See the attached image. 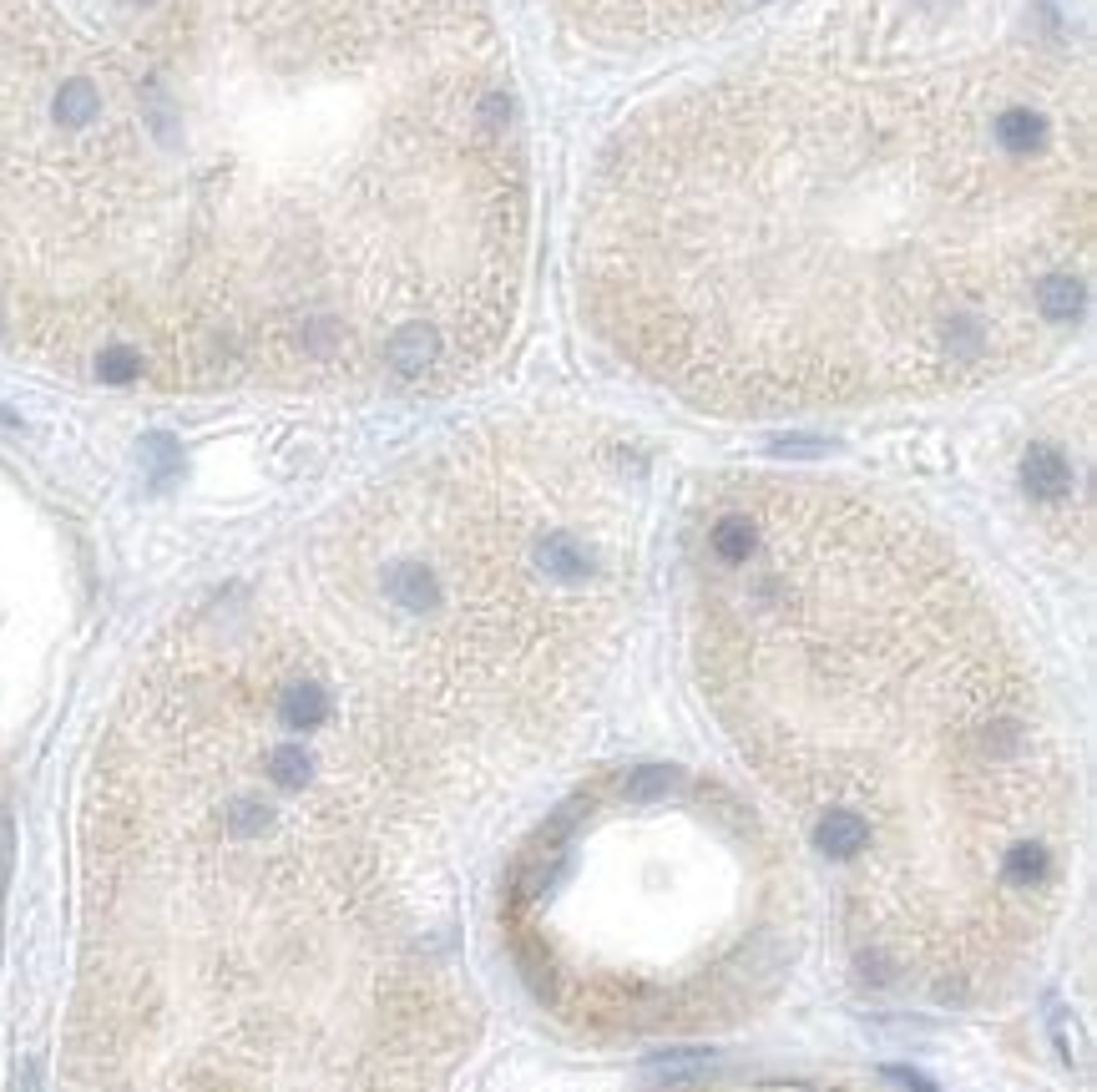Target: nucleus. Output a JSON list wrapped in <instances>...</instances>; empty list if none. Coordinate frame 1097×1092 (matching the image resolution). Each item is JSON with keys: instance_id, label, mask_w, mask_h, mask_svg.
<instances>
[{"instance_id": "4", "label": "nucleus", "mask_w": 1097, "mask_h": 1092, "mask_svg": "<svg viewBox=\"0 0 1097 1092\" xmlns=\"http://www.w3.org/2000/svg\"><path fill=\"white\" fill-rule=\"evenodd\" d=\"M501 926L537 996L582 1022H723L779 966L784 860L749 810L678 769L566 800L516 850Z\"/></svg>"}, {"instance_id": "3", "label": "nucleus", "mask_w": 1097, "mask_h": 1092, "mask_svg": "<svg viewBox=\"0 0 1097 1092\" xmlns=\"http://www.w3.org/2000/svg\"><path fill=\"white\" fill-rule=\"evenodd\" d=\"M713 718L834 875L875 986L996 996L1073 865V774L1037 673L926 516L820 476H723L688 511Z\"/></svg>"}, {"instance_id": "2", "label": "nucleus", "mask_w": 1097, "mask_h": 1092, "mask_svg": "<svg viewBox=\"0 0 1097 1092\" xmlns=\"http://www.w3.org/2000/svg\"><path fill=\"white\" fill-rule=\"evenodd\" d=\"M152 172L138 380L445 390L511 339L532 142L491 0H97Z\"/></svg>"}, {"instance_id": "5", "label": "nucleus", "mask_w": 1097, "mask_h": 1092, "mask_svg": "<svg viewBox=\"0 0 1097 1092\" xmlns=\"http://www.w3.org/2000/svg\"><path fill=\"white\" fill-rule=\"evenodd\" d=\"M547 5L577 36L597 46L643 51V46H673L703 31H718L764 0H547Z\"/></svg>"}, {"instance_id": "1", "label": "nucleus", "mask_w": 1097, "mask_h": 1092, "mask_svg": "<svg viewBox=\"0 0 1097 1092\" xmlns=\"http://www.w3.org/2000/svg\"><path fill=\"white\" fill-rule=\"evenodd\" d=\"M1093 208L1073 56L820 31L607 132L571 283L633 375L713 415L931 400L1073 339Z\"/></svg>"}, {"instance_id": "7", "label": "nucleus", "mask_w": 1097, "mask_h": 1092, "mask_svg": "<svg viewBox=\"0 0 1097 1092\" xmlns=\"http://www.w3.org/2000/svg\"><path fill=\"white\" fill-rule=\"evenodd\" d=\"M10 870V824H0V880Z\"/></svg>"}, {"instance_id": "6", "label": "nucleus", "mask_w": 1097, "mask_h": 1092, "mask_svg": "<svg viewBox=\"0 0 1097 1092\" xmlns=\"http://www.w3.org/2000/svg\"><path fill=\"white\" fill-rule=\"evenodd\" d=\"M1022 486L1062 527L1078 522V532H1088V476H1083V466H1073V455L1062 445H1032L1022 460Z\"/></svg>"}]
</instances>
